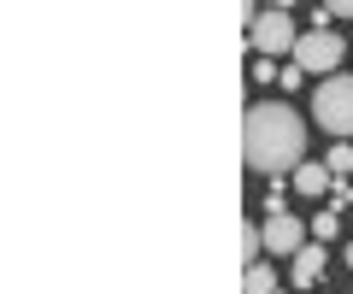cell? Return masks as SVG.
I'll return each mask as SVG.
<instances>
[{
	"mask_svg": "<svg viewBox=\"0 0 353 294\" xmlns=\"http://www.w3.org/2000/svg\"><path fill=\"white\" fill-rule=\"evenodd\" d=\"M341 259H347V265H353V242H347V247H341Z\"/></svg>",
	"mask_w": 353,
	"mask_h": 294,
	"instance_id": "obj_14",
	"label": "cell"
},
{
	"mask_svg": "<svg viewBox=\"0 0 353 294\" xmlns=\"http://www.w3.org/2000/svg\"><path fill=\"white\" fill-rule=\"evenodd\" d=\"M341 59H347V41H341L336 36V30H306V36L301 41H294V71H301V77H306V71H312V77H318V71H324V77H341Z\"/></svg>",
	"mask_w": 353,
	"mask_h": 294,
	"instance_id": "obj_3",
	"label": "cell"
},
{
	"mask_svg": "<svg viewBox=\"0 0 353 294\" xmlns=\"http://www.w3.org/2000/svg\"><path fill=\"white\" fill-rule=\"evenodd\" d=\"M241 253H248V265H259V253H265V224H248V230H241Z\"/></svg>",
	"mask_w": 353,
	"mask_h": 294,
	"instance_id": "obj_10",
	"label": "cell"
},
{
	"mask_svg": "<svg viewBox=\"0 0 353 294\" xmlns=\"http://www.w3.org/2000/svg\"><path fill=\"white\" fill-rule=\"evenodd\" d=\"M248 41H253L259 59H277V53H289V59H294L301 30H294V18L283 12V6H271V12H253V18H248Z\"/></svg>",
	"mask_w": 353,
	"mask_h": 294,
	"instance_id": "obj_4",
	"label": "cell"
},
{
	"mask_svg": "<svg viewBox=\"0 0 353 294\" xmlns=\"http://www.w3.org/2000/svg\"><path fill=\"white\" fill-rule=\"evenodd\" d=\"M312 235H318V242H336V235H341V212H318L312 218Z\"/></svg>",
	"mask_w": 353,
	"mask_h": 294,
	"instance_id": "obj_11",
	"label": "cell"
},
{
	"mask_svg": "<svg viewBox=\"0 0 353 294\" xmlns=\"http://www.w3.org/2000/svg\"><path fill=\"white\" fill-rule=\"evenodd\" d=\"M265 247H271V253H301L306 247V224L294 212H283V206H271V218H265Z\"/></svg>",
	"mask_w": 353,
	"mask_h": 294,
	"instance_id": "obj_5",
	"label": "cell"
},
{
	"mask_svg": "<svg viewBox=\"0 0 353 294\" xmlns=\"http://www.w3.org/2000/svg\"><path fill=\"white\" fill-rule=\"evenodd\" d=\"M318 129H330L336 141H353V77H324L312 94Z\"/></svg>",
	"mask_w": 353,
	"mask_h": 294,
	"instance_id": "obj_2",
	"label": "cell"
},
{
	"mask_svg": "<svg viewBox=\"0 0 353 294\" xmlns=\"http://www.w3.org/2000/svg\"><path fill=\"white\" fill-rule=\"evenodd\" d=\"M330 18H353V0H336V6H330Z\"/></svg>",
	"mask_w": 353,
	"mask_h": 294,
	"instance_id": "obj_13",
	"label": "cell"
},
{
	"mask_svg": "<svg viewBox=\"0 0 353 294\" xmlns=\"http://www.w3.org/2000/svg\"><path fill=\"white\" fill-rule=\"evenodd\" d=\"M241 159L265 177H294L306 165V118L289 101H253L241 118Z\"/></svg>",
	"mask_w": 353,
	"mask_h": 294,
	"instance_id": "obj_1",
	"label": "cell"
},
{
	"mask_svg": "<svg viewBox=\"0 0 353 294\" xmlns=\"http://www.w3.org/2000/svg\"><path fill=\"white\" fill-rule=\"evenodd\" d=\"M289 182H294V194H306V200H318V194H330V189H336V171H330L324 159H306V165L294 171Z\"/></svg>",
	"mask_w": 353,
	"mask_h": 294,
	"instance_id": "obj_7",
	"label": "cell"
},
{
	"mask_svg": "<svg viewBox=\"0 0 353 294\" xmlns=\"http://www.w3.org/2000/svg\"><path fill=\"white\" fill-rule=\"evenodd\" d=\"M330 206H336V212H347V206H353V182H336V189H330Z\"/></svg>",
	"mask_w": 353,
	"mask_h": 294,
	"instance_id": "obj_12",
	"label": "cell"
},
{
	"mask_svg": "<svg viewBox=\"0 0 353 294\" xmlns=\"http://www.w3.org/2000/svg\"><path fill=\"white\" fill-rule=\"evenodd\" d=\"M324 271H330V253H324V242H306L301 253H294V282H301L306 294L324 282Z\"/></svg>",
	"mask_w": 353,
	"mask_h": 294,
	"instance_id": "obj_6",
	"label": "cell"
},
{
	"mask_svg": "<svg viewBox=\"0 0 353 294\" xmlns=\"http://www.w3.org/2000/svg\"><path fill=\"white\" fill-rule=\"evenodd\" d=\"M324 165L336 171V182H341V177H347V171H353V141H336V147H330V154H324Z\"/></svg>",
	"mask_w": 353,
	"mask_h": 294,
	"instance_id": "obj_9",
	"label": "cell"
},
{
	"mask_svg": "<svg viewBox=\"0 0 353 294\" xmlns=\"http://www.w3.org/2000/svg\"><path fill=\"white\" fill-rule=\"evenodd\" d=\"M241 294H277V271L265 265V259L248 265V271H241Z\"/></svg>",
	"mask_w": 353,
	"mask_h": 294,
	"instance_id": "obj_8",
	"label": "cell"
}]
</instances>
